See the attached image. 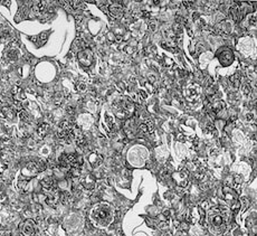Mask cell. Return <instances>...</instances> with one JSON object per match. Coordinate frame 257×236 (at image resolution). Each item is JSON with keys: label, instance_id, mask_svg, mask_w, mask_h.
I'll return each instance as SVG.
<instances>
[{"label": "cell", "instance_id": "6da1fadb", "mask_svg": "<svg viewBox=\"0 0 257 236\" xmlns=\"http://www.w3.org/2000/svg\"><path fill=\"white\" fill-rule=\"evenodd\" d=\"M90 216L94 225L99 226V227H107L113 222L114 210L110 204L101 203L93 207Z\"/></svg>", "mask_w": 257, "mask_h": 236}, {"label": "cell", "instance_id": "7a4b0ae2", "mask_svg": "<svg viewBox=\"0 0 257 236\" xmlns=\"http://www.w3.org/2000/svg\"><path fill=\"white\" fill-rule=\"evenodd\" d=\"M229 214L227 209L221 208V207H216L211 208L208 214V223L212 231L218 234H221L226 231L227 227V222L229 220Z\"/></svg>", "mask_w": 257, "mask_h": 236}, {"label": "cell", "instance_id": "3957f363", "mask_svg": "<svg viewBox=\"0 0 257 236\" xmlns=\"http://www.w3.org/2000/svg\"><path fill=\"white\" fill-rule=\"evenodd\" d=\"M112 106L115 116L121 120L130 119L134 112L133 103L126 97H118L116 100H114Z\"/></svg>", "mask_w": 257, "mask_h": 236}, {"label": "cell", "instance_id": "277c9868", "mask_svg": "<svg viewBox=\"0 0 257 236\" xmlns=\"http://www.w3.org/2000/svg\"><path fill=\"white\" fill-rule=\"evenodd\" d=\"M45 168H46V162H44V161H40V160L32 161V162H28V164L26 165V167L22 169V175L27 176V177L30 179V178L36 176L37 174L44 171Z\"/></svg>", "mask_w": 257, "mask_h": 236}, {"label": "cell", "instance_id": "5b68a950", "mask_svg": "<svg viewBox=\"0 0 257 236\" xmlns=\"http://www.w3.org/2000/svg\"><path fill=\"white\" fill-rule=\"evenodd\" d=\"M77 59L80 65L83 68H89L92 66L94 62V55L93 52L90 48H83L82 51L78 52L77 54Z\"/></svg>", "mask_w": 257, "mask_h": 236}, {"label": "cell", "instance_id": "8992f818", "mask_svg": "<svg viewBox=\"0 0 257 236\" xmlns=\"http://www.w3.org/2000/svg\"><path fill=\"white\" fill-rule=\"evenodd\" d=\"M172 178L180 187H186L189 183V170L186 168H182L179 171L174 172L172 175Z\"/></svg>", "mask_w": 257, "mask_h": 236}, {"label": "cell", "instance_id": "52a82bcc", "mask_svg": "<svg viewBox=\"0 0 257 236\" xmlns=\"http://www.w3.org/2000/svg\"><path fill=\"white\" fill-rule=\"evenodd\" d=\"M222 191H224V197H225V200L227 201V203H229L230 206H233V205L239 203L238 195H237V193H236L235 189H233L231 187H228V186H225L224 189H222Z\"/></svg>", "mask_w": 257, "mask_h": 236}, {"label": "cell", "instance_id": "ba28073f", "mask_svg": "<svg viewBox=\"0 0 257 236\" xmlns=\"http://www.w3.org/2000/svg\"><path fill=\"white\" fill-rule=\"evenodd\" d=\"M218 58H219L220 63L224 66H228L230 65L234 61V55L229 49H222L219 54H218Z\"/></svg>", "mask_w": 257, "mask_h": 236}, {"label": "cell", "instance_id": "9c48e42d", "mask_svg": "<svg viewBox=\"0 0 257 236\" xmlns=\"http://www.w3.org/2000/svg\"><path fill=\"white\" fill-rule=\"evenodd\" d=\"M20 232L24 236H34L35 235V225L32 220H25L20 224Z\"/></svg>", "mask_w": 257, "mask_h": 236}, {"label": "cell", "instance_id": "30bf717a", "mask_svg": "<svg viewBox=\"0 0 257 236\" xmlns=\"http://www.w3.org/2000/svg\"><path fill=\"white\" fill-rule=\"evenodd\" d=\"M124 131L126 132L128 137H133L134 134L139 132V126L137 128V123L134 119H128L126 120L125 124H124Z\"/></svg>", "mask_w": 257, "mask_h": 236}, {"label": "cell", "instance_id": "8fae6325", "mask_svg": "<svg viewBox=\"0 0 257 236\" xmlns=\"http://www.w3.org/2000/svg\"><path fill=\"white\" fill-rule=\"evenodd\" d=\"M41 187H43V189L46 191V193H48V191H51V190H54V189H56L57 183H56V180H55V178L46 177L41 180Z\"/></svg>", "mask_w": 257, "mask_h": 236}, {"label": "cell", "instance_id": "7c38bea8", "mask_svg": "<svg viewBox=\"0 0 257 236\" xmlns=\"http://www.w3.org/2000/svg\"><path fill=\"white\" fill-rule=\"evenodd\" d=\"M80 184H82V186H83L85 189L92 190V189L95 187V178L93 177V175L87 174L80 178Z\"/></svg>", "mask_w": 257, "mask_h": 236}, {"label": "cell", "instance_id": "4fadbf2b", "mask_svg": "<svg viewBox=\"0 0 257 236\" xmlns=\"http://www.w3.org/2000/svg\"><path fill=\"white\" fill-rule=\"evenodd\" d=\"M154 130V125L153 122L151 120H144L141 124L139 125V132H141L142 134H150Z\"/></svg>", "mask_w": 257, "mask_h": 236}, {"label": "cell", "instance_id": "5bb4252c", "mask_svg": "<svg viewBox=\"0 0 257 236\" xmlns=\"http://www.w3.org/2000/svg\"><path fill=\"white\" fill-rule=\"evenodd\" d=\"M230 16L235 22H240L245 16V10L241 9L239 6H233L230 8Z\"/></svg>", "mask_w": 257, "mask_h": 236}, {"label": "cell", "instance_id": "9a60e30c", "mask_svg": "<svg viewBox=\"0 0 257 236\" xmlns=\"http://www.w3.org/2000/svg\"><path fill=\"white\" fill-rule=\"evenodd\" d=\"M109 11L113 17L119 18L123 15V7L120 3H113V5L109 6Z\"/></svg>", "mask_w": 257, "mask_h": 236}, {"label": "cell", "instance_id": "2e32d148", "mask_svg": "<svg viewBox=\"0 0 257 236\" xmlns=\"http://www.w3.org/2000/svg\"><path fill=\"white\" fill-rule=\"evenodd\" d=\"M89 161H90V164H91L93 167H97V166H99V165L102 164L103 158H102L101 155H99V153L93 152L89 156Z\"/></svg>", "mask_w": 257, "mask_h": 236}, {"label": "cell", "instance_id": "e0dca14e", "mask_svg": "<svg viewBox=\"0 0 257 236\" xmlns=\"http://www.w3.org/2000/svg\"><path fill=\"white\" fill-rule=\"evenodd\" d=\"M185 95L189 102H193V101H196V100L198 99V91L196 89H191L190 87V89H188L185 91Z\"/></svg>", "mask_w": 257, "mask_h": 236}, {"label": "cell", "instance_id": "ac0fdd59", "mask_svg": "<svg viewBox=\"0 0 257 236\" xmlns=\"http://www.w3.org/2000/svg\"><path fill=\"white\" fill-rule=\"evenodd\" d=\"M210 103H211V111L215 114L219 113L220 111L224 109V103H222V101H220V100H214V101H211Z\"/></svg>", "mask_w": 257, "mask_h": 236}, {"label": "cell", "instance_id": "d6986e66", "mask_svg": "<svg viewBox=\"0 0 257 236\" xmlns=\"http://www.w3.org/2000/svg\"><path fill=\"white\" fill-rule=\"evenodd\" d=\"M48 129H49L48 124H47V123H41L39 126H38L37 134L39 135L40 138H44L46 134H47V132H48Z\"/></svg>", "mask_w": 257, "mask_h": 236}, {"label": "cell", "instance_id": "ffe728a7", "mask_svg": "<svg viewBox=\"0 0 257 236\" xmlns=\"http://www.w3.org/2000/svg\"><path fill=\"white\" fill-rule=\"evenodd\" d=\"M230 81H231V83H233L236 87H238V86L240 85V83H241V73L240 72H236L235 74L231 76Z\"/></svg>", "mask_w": 257, "mask_h": 236}, {"label": "cell", "instance_id": "44dd1931", "mask_svg": "<svg viewBox=\"0 0 257 236\" xmlns=\"http://www.w3.org/2000/svg\"><path fill=\"white\" fill-rule=\"evenodd\" d=\"M105 124H106L107 130L110 132H112L113 129H114V120H113V118L110 114H106V116H105Z\"/></svg>", "mask_w": 257, "mask_h": 236}, {"label": "cell", "instance_id": "7402d4cb", "mask_svg": "<svg viewBox=\"0 0 257 236\" xmlns=\"http://www.w3.org/2000/svg\"><path fill=\"white\" fill-rule=\"evenodd\" d=\"M18 116H19V119H20L22 121H24V122H29V121H30V116L26 112V111H24V110L19 111V112H18Z\"/></svg>", "mask_w": 257, "mask_h": 236}, {"label": "cell", "instance_id": "603a6c76", "mask_svg": "<svg viewBox=\"0 0 257 236\" xmlns=\"http://www.w3.org/2000/svg\"><path fill=\"white\" fill-rule=\"evenodd\" d=\"M75 87L78 92H84L86 90V83L84 81H78L77 83H76Z\"/></svg>", "mask_w": 257, "mask_h": 236}, {"label": "cell", "instance_id": "cb8c5ba5", "mask_svg": "<svg viewBox=\"0 0 257 236\" xmlns=\"http://www.w3.org/2000/svg\"><path fill=\"white\" fill-rule=\"evenodd\" d=\"M70 5L74 10H76V9L80 8V6L83 5V3L80 2V1H70Z\"/></svg>", "mask_w": 257, "mask_h": 236}, {"label": "cell", "instance_id": "d4e9b609", "mask_svg": "<svg viewBox=\"0 0 257 236\" xmlns=\"http://www.w3.org/2000/svg\"><path fill=\"white\" fill-rule=\"evenodd\" d=\"M139 96L141 100H145L148 97V94L145 91H143V90H141V91H139Z\"/></svg>", "mask_w": 257, "mask_h": 236}, {"label": "cell", "instance_id": "484cf974", "mask_svg": "<svg viewBox=\"0 0 257 236\" xmlns=\"http://www.w3.org/2000/svg\"><path fill=\"white\" fill-rule=\"evenodd\" d=\"M3 112H5V114L7 116H10V118H12L13 116L12 110H11V109H8V107H7V109H3Z\"/></svg>", "mask_w": 257, "mask_h": 236}, {"label": "cell", "instance_id": "4316f807", "mask_svg": "<svg viewBox=\"0 0 257 236\" xmlns=\"http://www.w3.org/2000/svg\"><path fill=\"white\" fill-rule=\"evenodd\" d=\"M249 24H252V25H256V13H253L252 15V17L249 18Z\"/></svg>", "mask_w": 257, "mask_h": 236}, {"label": "cell", "instance_id": "83f0119b", "mask_svg": "<svg viewBox=\"0 0 257 236\" xmlns=\"http://www.w3.org/2000/svg\"><path fill=\"white\" fill-rule=\"evenodd\" d=\"M183 3H185V6L187 7V8H191L192 7V1H183Z\"/></svg>", "mask_w": 257, "mask_h": 236}, {"label": "cell", "instance_id": "f1b7e54d", "mask_svg": "<svg viewBox=\"0 0 257 236\" xmlns=\"http://www.w3.org/2000/svg\"><path fill=\"white\" fill-rule=\"evenodd\" d=\"M74 111H75V109H74V107H68V113H70V114H74Z\"/></svg>", "mask_w": 257, "mask_h": 236}]
</instances>
